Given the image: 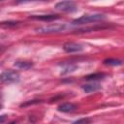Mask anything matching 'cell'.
<instances>
[{"instance_id":"4","label":"cell","mask_w":124,"mask_h":124,"mask_svg":"<svg viewBox=\"0 0 124 124\" xmlns=\"http://www.w3.org/2000/svg\"><path fill=\"white\" fill-rule=\"evenodd\" d=\"M55 9L61 12H65V13H72V12L77 11L78 7L73 1L67 0V1H61L57 3L55 5Z\"/></svg>"},{"instance_id":"3","label":"cell","mask_w":124,"mask_h":124,"mask_svg":"<svg viewBox=\"0 0 124 124\" xmlns=\"http://www.w3.org/2000/svg\"><path fill=\"white\" fill-rule=\"evenodd\" d=\"M19 74L16 71L8 70L0 74V81L4 83H14L19 80Z\"/></svg>"},{"instance_id":"13","label":"cell","mask_w":124,"mask_h":124,"mask_svg":"<svg viewBox=\"0 0 124 124\" xmlns=\"http://www.w3.org/2000/svg\"><path fill=\"white\" fill-rule=\"evenodd\" d=\"M77 123H79V122H89L88 119H79V120H77L76 121Z\"/></svg>"},{"instance_id":"11","label":"cell","mask_w":124,"mask_h":124,"mask_svg":"<svg viewBox=\"0 0 124 124\" xmlns=\"http://www.w3.org/2000/svg\"><path fill=\"white\" fill-rule=\"evenodd\" d=\"M104 77H105V74H102V73H97V74H92V75H89V76H87L85 78H86L87 80H97V79H102Z\"/></svg>"},{"instance_id":"10","label":"cell","mask_w":124,"mask_h":124,"mask_svg":"<svg viewBox=\"0 0 124 124\" xmlns=\"http://www.w3.org/2000/svg\"><path fill=\"white\" fill-rule=\"evenodd\" d=\"M104 64H106V65H109V66H119V65L122 64V62H121V60H118V59L108 58V59L104 60Z\"/></svg>"},{"instance_id":"8","label":"cell","mask_w":124,"mask_h":124,"mask_svg":"<svg viewBox=\"0 0 124 124\" xmlns=\"http://www.w3.org/2000/svg\"><path fill=\"white\" fill-rule=\"evenodd\" d=\"M77 109V106L72 103H65L58 107V110L61 112H72Z\"/></svg>"},{"instance_id":"2","label":"cell","mask_w":124,"mask_h":124,"mask_svg":"<svg viewBox=\"0 0 124 124\" xmlns=\"http://www.w3.org/2000/svg\"><path fill=\"white\" fill-rule=\"evenodd\" d=\"M65 29V25L64 24H57V23H52V24H48V25H45V26H41L38 27L36 29V31L40 34H49V33H57V32H61Z\"/></svg>"},{"instance_id":"9","label":"cell","mask_w":124,"mask_h":124,"mask_svg":"<svg viewBox=\"0 0 124 124\" xmlns=\"http://www.w3.org/2000/svg\"><path fill=\"white\" fill-rule=\"evenodd\" d=\"M32 63L31 62H29V61H23V60H21V61H16L15 62V66L16 67V68H18V69H23V70H28V69H30L31 67H32Z\"/></svg>"},{"instance_id":"7","label":"cell","mask_w":124,"mask_h":124,"mask_svg":"<svg viewBox=\"0 0 124 124\" xmlns=\"http://www.w3.org/2000/svg\"><path fill=\"white\" fill-rule=\"evenodd\" d=\"M81 88L85 93H92V92H96L100 90L101 85H99L98 83H89V84H83Z\"/></svg>"},{"instance_id":"12","label":"cell","mask_w":124,"mask_h":124,"mask_svg":"<svg viewBox=\"0 0 124 124\" xmlns=\"http://www.w3.org/2000/svg\"><path fill=\"white\" fill-rule=\"evenodd\" d=\"M30 1H38V0H17V3H24V2H30Z\"/></svg>"},{"instance_id":"15","label":"cell","mask_w":124,"mask_h":124,"mask_svg":"<svg viewBox=\"0 0 124 124\" xmlns=\"http://www.w3.org/2000/svg\"><path fill=\"white\" fill-rule=\"evenodd\" d=\"M0 107H1V106H0Z\"/></svg>"},{"instance_id":"1","label":"cell","mask_w":124,"mask_h":124,"mask_svg":"<svg viewBox=\"0 0 124 124\" xmlns=\"http://www.w3.org/2000/svg\"><path fill=\"white\" fill-rule=\"evenodd\" d=\"M106 17L105 15L103 14H88V15H83L80 17L75 19L73 21L74 25H80V24H86L90 22H96L103 20Z\"/></svg>"},{"instance_id":"6","label":"cell","mask_w":124,"mask_h":124,"mask_svg":"<svg viewBox=\"0 0 124 124\" xmlns=\"http://www.w3.org/2000/svg\"><path fill=\"white\" fill-rule=\"evenodd\" d=\"M30 18L33 19H38V20H44V21H51V20H55L60 18V16L58 15H33L30 16Z\"/></svg>"},{"instance_id":"14","label":"cell","mask_w":124,"mask_h":124,"mask_svg":"<svg viewBox=\"0 0 124 124\" xmlns=\"http://www.w3.org/2000/svg\"><path fill=\"white\" fill-rule=\"evenodd\" d=\"M5 117H6V115H2V117H0V122H3Z\"/></svg>"},{"instance_id":"5","label":"cell","mask_w":124,"mask_h":124,"mask_svg":"<svg viewBox=\"0 0 124 124\" xmlns=\"http://www.w3.org/2000/svg\"><path fill=\"white\" fill-rule=\"evenodd\" d=\"M83 46L78 44V43H74V42H67L63 45V49L68 52V53H73V52H79L83 50Z\"/></svg>"}]
</instances>
